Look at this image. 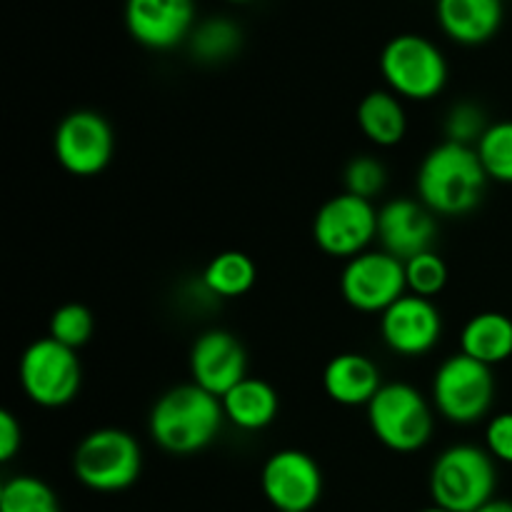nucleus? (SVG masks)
<instances>
[{"mask_svg": "<svg viewBox=\"0 0 512 512\" xmlns=\"http://www.w3.org/2000/svg\"><path fill=\"white\" fill-rule=\"evenodd\" d=\"M488 173L470 145H435L418 168V198L435 215H465L483 200Z\"/></svg>", "mask_w": 512, "mask_h": 512, "instance_id": "obj_1", "label": "nucleus"}, {"mask_svg": "<svg viewBox=\"0 0 512 512\" xmlns=\"http://www.w3.org/2000/svg\"><path fill=\"white\" fill-rule=\"evenodd\" d=\"M223 420L220 398L190 383L160 395L150 410L148 428L153 443L165 453L193 455L218 438Z\"/></svg>", "mask_w": 512, "mask_h": 512, "instance_id": "obj_2", "label": "nucleus"}, {"mask_svg": "<svg viewBox=\"0 0 512 512\" xmlns=\"http://www.w3.org/2000/svg\"><path fill=\"white\" fill-rule=\"evenodd\" d=\"M495 460L475 445H453L443 450L430 470V495L438 508L448 512H475L493 500Z\"/></svg>", "mask_w": 512, "mask_h": 512, "instance_id": "obj_3", "label": "nucleus"}, {"mask_svg": "<svg viewBox=\"0 0 512 512\" xmlns=\"http://www.w3.org/2000/svg\"><path fill=\"white\" fill-rule=\"evenodd\" d=\"M380 73L398 98L433 100L448 85V60L425 35L400 33L385 43Z\"/></svg>", "mask_w": 512, "mask_h": 512, "instance_id": "obj_4", "label": "nucleus"}, {"mask_svg": "<svg viewBox=\"0 0 512 512\" xmlns=\"http://www.w3.org/2000/svg\"><path fill=\"white\" fill-rule=\"evenodd\" d=\"M143 470L138 440L118 428H100L85 435L73 455V473L95 493H118L130 488Z\"/></svg>", "mask_w": 512, "mask_h": 512, "instance_id": "obj_5", "label": "nucleus"}, {"mask_svg": "<svg viewBox=\"0 0 512 512\" xmlns=\"http://www.w3.org/2000/svg\"><path fill=\"white\" fill-rule=\"evenodd\" d=\"M375 438L395 453H415L433 438V408L408 383H385L368 405Z\"/></svg>", "mask_w": 512, "mask_h": 512, "instance_id": "obj_6", "label": "nucleus"}, {"mask_svg": "<svg viewBox=\"0 0 512 512\" xmlns=\"http://www.w3.org/2000/svg\"><path fill=\"white\" fill-rule=\"evenodd\" d=\"M493 398L495 378L490 365L458 353L445 358L435 370L433 403L448 423H480L493 408Z\"/></svg>", "mask_w": 512, "mask_h": 512, "instance_id": "obj_7", "label": "nucleus"}, {"mask_svg": "<svg viewBox=\"0 0 512 512\" xmlns=\"http://www.w3.org/2000/svg\"><path fill=\"white\" fill-rule=\"evenodd\" d=\"M18 375L23 393L40 408H63L73 403L83 383V368L75 350L55 343L53 338H40L25 348Z\"/></svg>", "mask_w": 512, "mask_h": 512, "instance_id": "obj_8", "label": "nucleus"}, {"mask_svg": "<svg viewBox=\"0 0 512 512\" xmlns=\"http://www.w3.org/2000/svg\"><path fill=\"white\" fill-rule=\"evenodd\" d=\"M313 238L318 248L333 258H355L378 238V210L358 195H335L315 213Z\"/></svg>", "mask_w": 512, "mask_h": 512, "instance_id": "obj_9", "label": "nucleus"}, {"mask_svg": "<svg viewBox=\"0 0 512 512\" xmlns=\"http://www.w3.org/2000/svg\"><path fill=\"white\" fill-rule=\"evenodd\" d=\"M408 290L405 263L385 250H365L345 263L340 293L360 313H385Z\"/></svg>", "mask_w": 512, "mask_h": 512, "instance_id": "obj_10", "label": "nucleus"}, {"mask_svg": "<svg viewBox=\"0 0 512 512\" xmlns=\"http://www.w3.org/2000/svg\"><path fill=\"white\" fill-rule=\"evenodd\" d=\"M53 150L63 170L90 178L103 173L113 158V130L95 110H73L55 128Z\"/></svg>", "mask_w": 512, "mask_h": 512, "instance_id": "obj_11", "label": "nucleus"}, {"mask_svg": "<svg viewBox=\"0 0 512 512\" xmlns=\"http://www.w3.org/2000/svg\"><path fill=\"white\" fill-rule=\"evenodd\" d=\"M260 488L278 512H308L323 495V473L303 450H278L265 460Z\"/></svg>", "mask_w": 512, "mask_h": 512, "instance_id": "obj_12", "label": "nucleus"}, {"mask_svg": "<svg viewBox=\"0 0 512 512\" xmlns=\"http://www.w3.org/2000/svg\"><path fill=\"white\" fill-rule=\"evenodd\" d=\"M130 38L150 50H173L195 28V0H125Z\"/></svg>", "mask_w": 512, "mask_h": 512, "instance_id": "obj_13", "label": "nucleus"}, {"mask_svg": "<svg viewBox=\"0 0 512 512\" xmlns=\"http://www.w3.org/2000/svg\"><path fill=\"white\" fill-rule=\"evenodd\" d=\"M380 335L393 353L405 358L425 355L443 335V315L433 300L405 293L380 315Z\"/></svg>", "mask_w": 512, "mask_h": 512, "instance_id": "obj_14", "label": "nucleus"}, {"mask_svg": "<svg viewBox=\"0 0 512 512\" xmlns=\"http://www.w3.org/2000/svg\"><path fill=\"white\" fill-rule=\"evenodd\" d=\"M190 378L198 388L223 398L240 380L248 378V355L243 343L228 330H208L190 350Z\"/></svg>", "mask_w": 512, "mask_h": 512, "instance_id": "obj_15", "label": "nucleus"}, {"mask_svg": "<svg viewBox=\"0 0 512 512\" xmlns=\"http://www.w3.org/2000/svg\"><path fill=\"white\" fill-rule=\"evenodd\" d=\"M438 225L435 213L410 198L388 200L378 210V240L385 253L408 263L410 258L433 250Z\"/></svg>", "mask_w": 512, "mask_h": 512, "instance_id": "obj_16", "label": "nucleus"}, {"mask_svg": "<svg viewBox=\"0 0 512 512\" xmlns=\"http://www.w3.org/2000/svg\"><path fill=\"white\" fill-rule=\"evenodd\" d=\"M435 15L450 40L460 45H483L500 30L505 18L503 0H435Z\"/></svg>", "mask_w": 512, "mask_h": 512, "instance_id": "obj_17", "label": "nucleus"}, {"mask_svg": "<svg viewBox=\"0 0 512 512\" xmlns=\"http://www.w3.org/2000/svg\"><path fill=\"white\" fill-rule=\"evenodd\" d=\"M383 385L380 368L363 353H340L325 365V393L333 403L345 405V408L370 405Z\"/></svg>", "mask_w": 512, "mask_h": 512, "instance_id": "obj_18", "label": "nucleus"}, {"mask_svg": "<svg viewBox=\"0 0 512 512\" xmlns=\"http://www.w3.org/2000/svg\"><path fill=\"white\" fill-rule=\"evenodd\" d=\"M220 403H223L225 420L248 433L268 428L278 418L280 408V398L273 385L260 378L240 380L233 390L220 398Z\"/></svg>", "mask_w": 512, "mask_h": 512, "instance_id": "obj_19", "label": "nucleus"}, {"mask_svg": "<svg viewBox=\"0 0 512 512\" xmlns=\"http://www.w3.org/2000/svg\"><path fill=\"white\" fill-rule=\"evenodd\" d=\"M460 353L483 365H498L512 358V318L505 313H478L460 333Z\"/></svg>", "mask_w": 512, "mask_h": 512, "instance_id": "obj_20", "label": "nucleus"}, {"mask_svg": "<svg viewBox=\"0 0 512 512\" xmlns=\"http://www.w3.org/2000/svg\"><path fill=\"white\" fill-rule=\"evenodd\" d=\"M358 125L365 138L378 148L403 143L408 133V115L393 90H373L358 105Z\"/></svg>", "mask_w": 512, "mask_h": 512, "instance_id": "obj_21", "label": "nucleus"}, {"mask_svg": "<svg viewBox=\"0 0 512 512\" xmlns=\"http://www.w3.org/2000/svg\"><path fill=\"white\" fill-rule=\"evenodd\" d=\"M255 263L240 250L218 253L203 273V285L218 298H240L255 285Z\"/></svg>", "mask_w": 512, "mask_h": 512, "instance_id": "obj_22", "label": "nucleus"}, {"mask_svg": "<svg viewBox=\"0 0 512 512\" xmlns=\"http://www.w3.org/2000/svg\"><path fill=\"white\" fill-rule=\"evenodd\" d=\"M190 53L205 65H218L233 58L243 45V33L228 18H208L193 28L188 38Z\"/></svg>", "mask_w": 512, "mask_h": 512, "instance_id": "obj_23", "label": "nucleus"}, {"mask_svg": "<svg viewBox=\"0 0 512 512\" xmlns=\"http://www.w3.org/2000/svg\"><path fill=\"white\" fill-rule=\"evenodd\" d=\"M0 512H60V505L43 480L15 475L0 488Z\"/></svg>", "mask_w": 512, "mask_h": 512, "instance_id": "obj_24", "label": "nucleus"}, {"mask_svg": "<svg viewBox=\"0 0 512 512\" xmlns=\"http://www.w3.org/2000/svg\"><path fill=\"white\" fill-rule=\"evenodd\" d=\"M475 150L490 180L512 185V120L490 125Z\"/></svg>", "mask_w": 512, "mask_h": 512, "instance_id": "obj_25", "label": "nucleus"}, {"mask_svg": "<svg viewBox=\"0 0 512 512\" xmlns=\"http://www.w3.org/2000/svg\"><path fill=\"white\" fill-rule=\"evenodd\" d=\"M93 313L80 303H65L50 318V335L55 343L70 350H78L93 338Z\"/></svg>", "mask_w": 512, "mask_h": 512, "instance_id": "obj_26", "label": "nucleus"}, {"mask_svg": "<svg viewBox=\"0 0 512 512\" xmlns=\"http://www.w3.org/2000/svg\"><path fill=\"white\" fill-rule=\"evenodd\" d=\"M405 280L410 293L433 300L448 285V265L435 250H428L405 263Z\"/></svg>", "mask_w": 512, "mask_h": 512, "instance_id": "obj_27", "label": "nucleus"}, {"mask_svg": "<svg viewBox=\"0 0 512 512\" xmlns=\"http://www.w3.org/2000/svg\"><path fill=\"white\" fill-rule=\"evenodd\" d=\"M345 193L358 195V198L370 200L378 198L383 193L385 183H388V170L373 155H358L345 165Z\"/></svg>", "mask_w": 512, "mask_h": 512, "instance_id": "obj_28", "label": "nucleus"}, {"mask_svg": "<svg viewBox=\"0 0 512 512\" xmlns=\"http://www.w3.org/2000/svg\"><path fill=\"white\" fill-rule=\"evenodd\" d=\"M445 135H448L450 143L460 145H475L480 143V138L485 135V130L490 128L488 118H485V110L475 103H455L453 108L445 115Z\"/></svg>", "mask_w": 512, "mask_h": 512, "instance_id": "obj_29", "label": "nucleus"}, {"mask_svg": "<svg viewBox=\"0 0 512 512\" xmlns=\"http://www.w3.org/2000/svg\"><path fill=\"white\" fill-rule=\"evenodd\" d=\"M485 448L493 460L512 465V413H500L490 418L485 428Z\"/></svg>", "mask_w": 512, "mask_h": 512, "instance_id": "obj_30", "label": "nucleus"}, {"mask_svg": "<svg viewBox=\"0 0 512 512\" xmlns=\"http://www.w3.org/2000/svg\"><path fill=\"white\" fill-rule=\"evenodd\" d=\"M23 445V430L10 410H0V460L8 463Z\"/></svg>", "mask_w": 512, "mask_h": 512, "instance_id": "obj_31", "label": "nucleus"}, {"mask_svg": "<svg viewBox=\"0 0 512 512\" xmlns=\"http://www.w3.org/2000/svg\"><path fill=\"white\" fill-rule=\"evenodd\" d=\"M475 512H512V503L510 500H488V503L483 505V508H478Z\"/></svg>", "mask_w": 512, "mask_h": 512, "instance_id": "obj_32", "label": "nucleus"}, {"mask_svg": "<svg viewBox=\"0 0 512 512\" xmlns=\"http://www.w3.org/2000/svg\"><path fill=\"white\" fill-rule=\"evenodd\" d=\"M420 512H448V510H443V508H438V505H433V508H425V510H420Z\"/></svg>", "mask_w": 512, "mask_h": 512, "instance_id": "obj_33", "label": "nucleus"}, {"mask_svg": "<svg viewBox=\"0 0 512 512\" xmlns=\"http://www.w3.org/2000/svg\"><path fill=\"white\" fill-rule=\"evenodd\" d=\"M225 3H248V0H225Z\"/></svg>", "mask_w": 512, "mask_h": 512, "instance_id": "obj_34", "label": "nucleus"}]
</instances>
